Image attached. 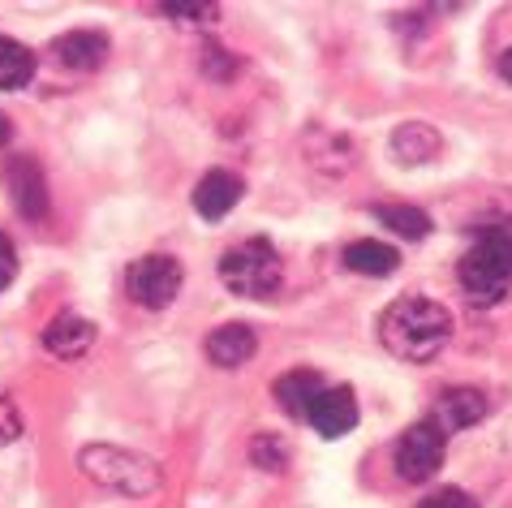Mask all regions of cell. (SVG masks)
I'll list each match as a JSON object with an SVG mask.
<instances>
[{"mask_svg": "<svg viewBox=\"0 0 512 508\" xmlns=\"http://www.w3.org/2000/svg\"><path fill=\"white\" fill-rule=\"evenodd\" d=\"M452 336L448 306L435 298H396L379 315V345L401 362H431Z\"/></svg>", "mask_w": 512, "mask_h": 508, "instance_id": "6da1fadb", "label": "cell"}, {"mask_svg": "<svg viewBox=\"0 0 512 508\" xmlns=\"http://www.w3.org/2000/svg\"><path fill=\"white\" fill-rule=\"evenodd\" d=\"M78 470L87 474L95 487L117 491V496H130V500L151 496V491H160V483H164L160 461L142 457L134 448H121V444H87L78 453Z\"/></svg>", "mask_w": 512, "mask_h": 508, "instance_id": "7a4b0ae2", "label": "cell"}, {"mask_svg": "<svg viewBox=\"0 0 512 508\" xmlns=\"http://www.w3.org/2000/svg\"><path fill=\"white\" fill-rule=\"evenodd\" d=\"M461 289L474 306H495L512 285V229H478L474 246L461 254Z\"/></svg>", "mask_w": 512, "mask_h": 508, "instance_id": "3957f363", "label": "cell"}, {"mask_svg": "<svg viewBox=\"0 0 512 508\" xmlns=\"http://www.w3.org/2000/svg\"><path fill=\"white\" fill-rule=\"evenodd\" d=\"M220 280L224 289L237 293V298H250V302H267L280 293V280H284V267H280V254L267 237H250L233 250H224L220 259Z\"/></svg>", "mask_w": 512, "mask_h": 508, "instance_id": "277c9868", "label": "cell"}, {"mask_svg": "<svg viewBox=\"0 0 512 508\" xmlns=\"http://www.w3.org/2000/svg\"><path fill=\"white\" fill-rule=\"evenodd\" d=\"M181 285H186V272H181V263L173 254H142L138 263H130V272H125V289H130V298L147 310H164L177 302Z\"/></svg>", "mask_w": 512, "mask_h": 508, "instance_id": "5b68a950", "label": "cell"}, {"mask_svg": "<svg viewBox=\"0 0 512 508\" xmlns=\"http://www.w3.org/2000/svg\"><path fill=\"white\" fill-rule=\"evenodd\" d=\"M444 453H448V440L439 435V427L431 422H414L401 440H396V474L401 483H431L444 465Z\"/></svg>", "mask_w": 512, "mask_h": 508, "instance_id": "8992f818", "label": "cell"}, {"mask_svg": "<svg viewBox=\"0 0 512 508\" xmlns=\"http://www.w3.org/2000/svg\"><path fill=\"white\" fill-rule=\"evenodd\" d=\"M5 186H9V199L22 220L48 216V181H44V168H39L31 155H13L5 168Z\"/></svg>", "mask_w": 512, "mask_h": 508, "instance_id": "52a82bcc", "label": "cell"}, {"mask_svg": "<svg viewBox=\"0 0 512 508\" xmlns=\"http://www.w3.org/2000/svg\"><path fill=\"white\" fill-rule=\"evenodd\" d=\"M306 422L315 427L323 440H340L358 427V401H353L349 388H323L306 409Z\"/></svg>", "mask_w": 512, "mask_h": 508, "instance_id": "ba28073f", "label": "cell"}, {"mask_svg": "<svg viewBox=\"0 0 512 508\" xmlns=\"http://www.w3.org/2000/svg\"><path fill=\"white\" fill-rule=\"evenodd\" d=\"M487 418V392H478V388H448L444 397L435 401L431 409V427H439V435H457L465 427H474V422Z\"/></svg>", "mask_w": 512, "mask_h": 508, "instance_id": "9c48e42d", "label": "cell"}, {"mask_svg": "<svg viewBox=\"0 0 512 508\" xmlns=\"http://www.w3.org/2000/svg\"><path fill=\"white\" fill-rule=\"evenodd\" d=\"M95 323L91 319H82L74 315V310H61L48 328H44V349L52 358H61V362H78V358H87L91 354V345H95Z\"/></svg>", "mask_w": 512, "mask_h": 508, "instance_id": "30bf717a", "label": "cell"}, {"mask_svg": "<svg viewBox=\"0 0 512 508\" xmlns=\"http://www.w3.org/2000/svg\"><path fill=\"white\" fill-rule=\"evenodd\" d=\"M241 194H246V186H241L237 173H229V168H211V173L198 177V186H194V211L203 220H224L241 203Z\"/></svg>", "mask_w": 512, "mask_h": 508, "instance_id": "8fae6325", "label": "cell"}, {"mask_svg": "<svg viewBox=\"0 0 512 508\" xmlns=\"http://www.w3.org/2000/svg\"><path fill=\"white\" fill-rule=\"evenodd\" d=\"M52 56L65 69L95 74V69L108 61V35L104 31H69V35H56L52 39Z\"/></svg>", "mask_w": 512, "mask_h": 508, "instance_id": "7c38bea8", "label": "cell"}, {"mask_svg": "<svg viewBox=\"0 0 512 508\" xmlns=\"http://www.w3.org/2000/svg\"><path fill=\"white\" fill-rule=\"evenodd\" d=\"M302 151H306V164L323 177H345L353 164V143L345 134L323 130V125H315V130L302 138Z\"/></svg>", "mask_w": 512, "mask_h": 508, "instance_id": "4fadbf2b", "label": "cell"}, {"mask_svg": "<svg viewBox=\"0 0 512 508\" xmlns=\"http://www.w3.org/2000/svg\"><path fill=\"white\" fill-rule=\"evenodd\" d=\"M439 151H444V134L431 121H401L392 130V155L409 168L439 160Z\"/></svg>", "mask_w": 512, "mask_h": 508, "instance_id": "5bb4252c", "label": "cell"}, {"mask_svg": "<svg viewBox=\"0 0 512 508\" xmlns=\"http://www.w3.org/2000/svg\"><path fill=\"white\" fill-rule=\"evenodd\" d=\"M207 358L220 366V371H237V366H246L254 358V349H259V336H254L250 323H224L207 336Z\"/></svg>", "mask_w": 512, "mask_h": 508, "instance_id": "9a60e30c", "label": "cell"}, {"mask_svg": "<svg viewBox=\"0 0 512 508\" xmlns=\"http://www.w3.org/2000/svg\"><path fill=\"white\" fill-rule=\"evenodd\" d=\"M276 401H280V409L289 418H306V409H310V401L323 392V375L319 371H310V366H297V371H289V375H280L276 379Z\"/></svg>", "mask_w": 512, "mask_h": 508, "instance_id": "2e32d148", "label": "cell"}, {"mask_svg": "<svg viewBox=\"0 0 512 508\" xmlns=\"http://www.w3.org/2000/svg\"><path fill=\"white\" fill-rule=\"evenodd\" d=\"M345 267L349 272H358V276H392L396 267H401V254H396L388 242H353V246H345Z\"/></svg>", "mask_w": 512, "mask_h": 508, "instance_id": "e0dca14e", "label": "cell"}, {"mask_svg": "<svg viewBox=\"0 0 512 508\" xmlns=\"http://www.w3.org/2000/svg\"><path fill=\"white\" fill-rule=\"evenodd\" d=\"M35 78V52L22 48L18 39L0 35V91H22Z\"/></svg>", "mask_w": 512, "mask_h": 508, "instance_id": "ac0fdd59", "label": "cell"}, {"mask_svg": "<svg viewBox=\"0 0 512 508\" xmlns=\"http://www.w3.org/2000/svg\"><path fill=\"white\" fill-rule=\"evenodd\" d=\"M375 216H379V224H388L392 233L409 237V242H422V237H431V216H426V211H418V207L383 203V207H375Z\"/></svg>", "mask_w": 512, "mask_h": 508, "instance_id": "d6986e66", "label": "cell"}, {"mask_svg": "<svg viewBox=\"0 0 512 508\" xmlns=\"http://www.w3.org/2000/svg\"><path fill=\"white\" fill-rule=\"evenodd\" d=\"M250 461L259 465V470H267V474H284L289 470V444H284L280 435H272V431H259L254 435V444H250Z\"/></svg>", "mask_w": 512, "mask_h": 508, "instance_id": "ffe728a7", "label": "cell"}, {"mask_svg": "<svg viewBox=\"0 0 512 508\" xmlns=\"http://www.w3.org/2000/svg\"><path fill=\"white\" fill-rule=\"evenodd\" d=\"M160 13L181 26H211L220 18V5H211V0H168V5H160Z\"/></svg>", "mask_w": 512, "mask_h": 508, "instance_id": "44dd1931", "label": "cell"}, {"mask_svg": "<svg viewBox=\"0 0 512 508\" xmlns=\"http://www.w3.org/2000/svg\"><path fill=\"white\" fill-rule=\"evenodd\" d=\"M198 65H203V74H207V78H216V82H229L237 69H241L237 56H233V52H224L220 44H207V48H203V61H198Z\"/></svg>", "mask_w": 512, "mask_h": 508, "instance_id": "7402d4cb", "label": "cell"}, {"mask_svg": "<svg viewBox=\"0 0 512 508\" xmlns=\"http://www.w3.org/2000/svg\"><path fill=\"white\" fill-rule=\"evenodd\" d=\"M22 435V414L9 392H0V444H13Z\"/></svg>", "mask_w": 512, "mask_h": 508, "instance_id": "603a6c76", "label": "cell"}, {"mask_svg": "<svg viewBox=\"0 0 512 508\" xmlns=\"http://www.w3.org/2000/svg\"><path fill=\"white\" fill-rule=\"evenodd\" d=\"M418 508H478V504H474V496H465L461 487H439Z\"/></svg>", "mask_w": 512, "mask_h": 508, "instance_id": "cb8c5ba5", "label": "cell"}, {"mask_svg": "<svg viewBox=\"0 0 512 508\" xmlns=\"http://www.w3.org/2000/svg\"><path fill=\"white\" fill-rule=\"evenodd\" d=\"M13 276H18V250H13V242L0 233V289H9Z\"/></svg>", "mask_w": 512, "mask_h": 508, "instance_id": "d4e9b609", "label": "cell"}, {"mask_svg": "<svg viewBox=\"0 0 512 508\" xmlns=\"http://www.w3.org/2000/svg\"><path fill=\"white\" fill-rule=\"evenodd\" d=\"M500 74H504V82H512V48H504V56H500Z\"/></svg>", "mask_w": 512, "mask_h": 508, "instance_id": "484cf974", "label": "cell"}, {"mask_svg": "<svg viewBox=\"0 0 512 508\" xmlns=\"http://www.w3.org/2000/svg\"><path fill=\"white\" fill-rule=\"evenodd\" d=\"M9 134H13V125H9V117H5V112H0V147L9 143Z\"/></svg>", "mask_w": 512, "mask_h": 508, "instance_id": "4316f807", "label": "cell"}]
</instances>
